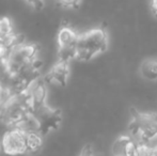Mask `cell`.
<instances>
[{
	"mask_svg": "<svg viewBox=\"0 0 157 156\" xmlns=\"http://www.w3.org/2000/svg\"><path fill=\"white\" fill-rule=\"evenodd\" d=\"M39 47L31 42H21L13 46L4 59L9 71L14 76H21L33 70H41V61L37 58Z\"/></svg>",
	"mask_w": 157,
	"mask_h": 156,
	"instance_id": "1",
	"label": "cell"
},
{
	"mask_svg": "<svg viewBox=\"0 0 157 156\" xmlns=\"http://www.w3.org/2000/svg\"><path fill=\"white\" fill-rule=\"evenodd\" d=\"M25 1L35 10H41L45 4V0H25Z\"/></svg>",
	"mask_w": 157,
	"mask_h": 156,
	"instance_id": "13",
	"label": "cell"
},
{
	"mask_svg": "<svg viewBox=\"0 0 157 156\" xmlns=\"http://www.w3.org/2000/svg\"><path fill=\"white\" fill-rule=\"evenodd\" d=\"M25 94L29 101L30 107L32 112H36L37 110L45 107L46 101H47V87L45 85V81L41 77L34 79L31 83L27 87Z\"/></svg>",
	"mask_w": 157,
	"mask_h": 156,
	"instance_id": "7",
	"label": "cell"
},
{
	"mask_svg": "<svg viewBox=\"0 0 157 156\" xmlns=\"http://www.w3.org/2000/svg\"><path fill=\"white\" fill-rule=\"evenodd\" d=\"M62 6L65 8H78L81 0H57Z\"/></svg>",
	"mask_w": 157,
	"mask_h": 156,
	"instance_id": "12",
	"label": "cell"
},
{
	"mask_svg": "<svg viewBox=\"0 0 157 156\" xmlns=\"http://www.w3.org/2000/svg\"><path fill=\"white\" fill-rule=\"evenodd\" d=\"M27 133L19 127H9L1 135V152L6 156H24L28 154Z\"/></svg>",
	"mask_w": 157,
	"mask_h": 156,
	"instance_id": "5",
	"label": "cell"
},
{
	"mask_svg": "<svg viewBox=\"0 0 157 156\" xmlns=\"http://www.w3.org/2000/svg\"><path fill=\"white\" fill-rule=\"evenodd\" d=\"M9 97V95L6 93V92L3 91V90L0 88V107H1V105L3 104L4 102L6 101V98Z\"/></svg>",
	"mask_w": 157,
	"mask_h": 156,
	"instance_id": "15",
	"label": "cell"
},
{
	"mask_svg": "<svg viewBox=\"0 0 157 156\" xmlns=\"http://www.w3.org/2000/svg\"><path fill=\"white\" fill-rule=\"evenodd\" d=\"M28 154H34L41 151L44 144V135L41 131H31L26 136Z\"/></svg>",
	"mask_w": 157,
	"mask_h": 156,
	"instance_id": "11",
	"label": "cell"
},
{
	"mask_svg": "<svg viewBox=\"0 0 157 156\" xmlns=\"http://www.w3.org/2000/svg\"><path fill=\"white\" fill-rule=\"evenodd\" d=\"M30 112H32L31 107L25 92L12 94L0 107V120L8 127H14Z\"/></svg>",
	"mask_w": 157,
	"mask_h": 156,
	"instance_id": "3",
	"label": "cell"
},
{
	"mask_svg": "<svg viewBox=\"0 0 157 156\" xmlns=\"http://www.w3.org/2000/svg\"><path fill=\"white\" fill-rule=\"evenodd\" d=\"M108 34L103 28H93L79 34L76 45V57L79 61H90L106 51Z\"/></svg>",
	"mask_w": 157,
	"mask_h": 156,
	"instance_id": "2",
	"label": "cell"
},
{
	"mask_svg": "<svg viewBox=\"0 0 157 156\" xmlns=\"http://www.w3.org/2000/svg\"><path fill=\"white\" fill-rule=\"evenodd\" d=\"M80 156H95L93 150L91 149V146H87L85 149L82 150V152H81Z\"/></svg>",
	"mask_w": 157,
	"mask_h": 156,
	"instance_id": "14",
	"label": "cell"
},
{
	"mask_svg": "<svg viewBox=\"0 0 157 156\" xmlns=\"http://www.w3.org/2000/svg\"><path fill=\"white\" fill-rule=\"evenodd\" d=\"M70 62L58 60L48 71L47 76H46V80L50 83H54V85L64 87L67 83L68 78H70Z\"/></svg>",
	"mask_w": 157,
	"mask_h": 156,
	"instance_id": "8",
	"label": "cell"
},
{
	"mask_svg": "<svg viewBox=\"0 0 157 156\" xmlns=\"http://www.w3.org/2000/svg\"><path fill=\"white\" fill-rule=\"evenodd\" d=\"M79 34L70 25H62L57 33L58 60L71 62L76 57V45Z\"/></svg>",
	"mask_w": 157,
	"mask_h": 156,
	"instance_id": "6",
	"label": "cell"
},
{
	"mask_svg": "<svg viewBox=\"0 0 157 156\" xmlns=\"http://www.w3.org/2000/svg\"><path fill=\"white\" fill-rule=\"evenodd\" d=\"M0 152H1V136H0Z\"/></svg>",
	"mask_w": 157,
	"mask_h": 156,
	"instance_id": "17",
	"label": "cell"
},
{
	"mask_svg": "<svg viewBox=\"0 0 157 156\" xmlns=\"http://www.w3.org/2000/svg\"><path fill=\"white\" fill-rule=\"evenodd\" d=\"M140 75L145 80H157V58H147L141 62L139 67Z\"/></svg>",
	"mask_w": 157,
	"mask_h": 156,
	"instance_id": "10",
	"label": "cell"
},
{
	"mask_svg": "<svg viewBox=\"0 0 157 156\" xmlns=\"http://www.w3.org/2000/svg\"><path fill=\"white\" fill-rule=\"evenodd\" d=\"M113 156H138V142L129 135L120 136L112 144Z\"/></svg>",
	"mask_w": 157,
	"mask_h": 156,
	"instance_id": "9",
	"label": "cell"
},
{
	"mask_svg": "<svg viewBox=\"0 0 157 156\" xmlns=\"http://www.w3.org/2000/svg\"><path fill=\"white\" fill-rule=\"evenodd\" d=\"M128 135L138 143H150L157 137V112L135 113L128 126Z\"/></svg>",
	"mask_w": 157,
	"mask_h": 156,
	"instance_id": "4",
	"label": "cell"
},
{
	"mask_svg": "<svg viewBox=\"0 0 157 156\" xmlns=\"http://www.w3.org/2000/svg\"><path fill=\"white\" fill-rule=\"evenodd\" d=\"M150 6H151L152 12L155 16H157V0H150Z\"/></svg>",
	"mask_w": 157,
	"mask_h": 156,
	"instance_id": "16",
	"label": "cell"
}]
</instances>
